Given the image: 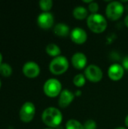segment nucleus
Listing matches in <instances>:
<instances>
[{
	"instance_id": "f257e3e1",
	"label": "nucleus",
	"mask_w": 128,
	"mask_h": 129,
	"mask_svg": "<svg viewBox=\"0 0 128 129\" xmlns=\"http://www.w3.org/2000/svg\"><path fill=\"white\" fill-rule=\"evenodd\" d=\"M41 119L46 125L53 128L60 126L63 120V115L60 110L51 107L44 110Z\"/></svg>"
},
{
	"instance_id": "f03ea898",
	"label": "nucleus",
	"mask_w": 128,
	"mask_h": 129,
	"mask_svg": "<svg viewBox=\"0 0 128 129\" xmlns=\"http://www.w3.org/2000/svg\"><path fill=\"white\" fill-rule=\"evenodd\" d=\"M87 23L89 29L96 33L104 32L107 27V21L106 18L98 13L89 15L87 19Z\"/></svg>"
},
{
	"instance_id": "7ed1b4c3",
	"label": "nucleus",
	"mask_w": 128,
	"mask_h": 129,
	"mask_svg": "<svg viewBox=\"0 0 128 129\" xmlns=\"http://www.w3.org/2000/svg\"><path fill=\"white\" fill-rule=\"evenodd\" d=\"M69 68V61L64 56H58L54 57L50 63V71L55 75L64 73Z\"/></svg>"
},
{
	"instance_id": "20e7f679",
	"label": "nucleus",
	"mask_w": 128,
	"mask_h": 129,
	"mask_svg": "<svg viewBox=\"0 0 128 129\" xmlns=\"http://www.w3.org/2000/svg\"><path fill=\"white\" fill-rule=\"evenodd\" d=\"M124 11V8L121 2L112 1L106 6V14L110 20H116L122 16Z\"/></svg>"
},
{
	"instance_id": "39448f33",
	"label": "nucleus",
	"mask_w": 128,
	"mask_h": 129,
	"mask_svg": "<svg viewBox=\"0 0 128 129\" xmlns=\"http://www.w3.org/2000/svg\"><path fill=\"white\" fill-rule=\"evenodd\" d=\"M61 90V82L54 78L48 79L44 85V92L47 96L50 98H54L60 95Z\"/></svg>"
},
{
	"instance_id": "423d86ee",
	"label": "nucleus",
	"mask_w": 128,
	"mask_h": 129,
	"mask_svg": "<svg viewBox=\"0 0 128 129\" xmlns=\"http://www.w3.org/2000/svg\"><path fill=\"white\" fill-rule=\"evenodd\" d=\"M35 107L32 102H26L20 111V118L24 122H29L34 118Z\"/></svg>"
},
{
	"instance_id": "0eeeda50",
	"label": "nucleus",
	"mask_w": 128,
	"mask_h": 129,
	"mask_svg": "<svg viewBox=\"0 0 128 129\" xmlns=\"http://www.w3.org/2000/svg\"><path fill=\"white\" fill-rule=\"evenodd\" d=\"M85 77L91 82H97L103 78L102 70L95 64H91L88 66L84 71Z\"/></svg>"
},
{
	"instance_id": "6e6552de",
	"label": "nucleus",
	"mask_w": 128,
	"mask_h": 129,
	"mask_svg": "<svg viewBox=\"0 0 128 129\" xmlns=\"http://www.w3.org/2000/svg\"><path fill=\"white\" fill-rule=\"evenodd\" d=\"M54 16L51 13L45 11L41 13L37 19L38 26L42 29H49L54 24Z\"/></svg>"
},
{
	"instance_id": "1a4fd4ad",
	"label": "nucleus",
	"mask_w": 128,
	"mask_h": 129,
	"mask_svg": "<svg viewBox=\"0 0 128 129\" xmlns=\"http://www.w3.org/2000/svg\"><path fill=\"white\" fill-rule=\"evenodd\" d=\"M124 73V67L119 63L112 64L108 70V76L113 81L120 80Z\"/></svg>"
},
{
	"instance_id": "9d476101",
	"label": "nucleus",
	"mask_w": 128,
	"mask_h": 129,
	"mask_svg": "<svg viewBox=\"0 0 128 129\" xmlns=\"http://www.w3.org/2000/svg\"><path fill=\"white\" fill-rule=\"evenodd\" d=\"M70 37L75 43L83 44L86 42L88 35L84 29L81 27H75L71 31Z\"/></svg>"
},
{
	"instance_id": "9b49d317",
	"label": "nucleus",
	"mask_w": 128,
	"mask_h": 129,
	"mask_svg": "<svg viewBox=\"0 0 128 129\" xmlns=\"http://www.w3.org/2000/svg\"><path fill=\"white\" fill-rule=\"evenodd\" d=\"M23 72L26 76L29 78H35L38 76L40 73V68L36 63L29 61L24 64L23 67Z\"/></svg>"
},
{
	"instance_id": "f8f14e48",
	"label": "nucleus",
	"mask_w": 128,
	"mask_h": 129,
	"mask_svg": "<svg viewBox=\"0 0 128 129\" xmlns=\"http://www.w3.org/2000/svg\"><path fill=\"white\" fill-rule=\"evenodd\" d=\"M74 97H75V94L69 90L68 89L63 90L61 93L60 94V97L58 100L59 106L62 108H65L68 107L74 100Z\"/></svg>"
},
{
	"instance_id": "ddd939ff",
	"label": "nucleus",
	"mask_w": 128,
	"mask_h": 129,
	"mask_svg": "<svg viewBox=\"0 0 128 129\" xmlns=\"http://www.w3.org/2000/svg\"><path fill=\"white\" fill-rule=\"evenodd\" d=\"M72 65L78 70L83 69L87 64V57L82 52H76L72 57Z\"/></svg>"
},
{
	"instance_id": "4468645a",
	"label": "nucleus",
	"mask_w": 128,
	"mask_h": 129,
	"mask_svg": "<svg viewBox=\"0 0 128 129\" xmlns=\"http://www.w3.org/2000/svg\"><path fill=\"white\" fill-rule=\"evenodd\" d=\"M69 31H70L69 26L64 23H57L54 28V33L57 36H61V37L67 36L69 33Z\"/></svg>"
},
{
	"instance_id": "2eb2a0df",
	"label": "nucleus",
	"mask_w": 128,
	"mask_h": 129,
	"mask_svg": "<svg viewBox=\"0 0 128 129\" xmlns=\"http://www.w3.org/2000/svg\"><path fill=\"white\" fill-rule=\"evenodd\" d=\"M88 10L81 6V5H79V6H77L75 7L74 9H73V11H72V14H73V16L78 19V20H84L88 16Z\"/></svg>"
},
{
	"instance_id": "dca6fc26",
	"label": "nucleus",
	"mask_w": 128,
	"mask_h": 129,
	"mask_svg": "<svg viewBox=\"0 0 128 129\" xmlns=\"http://www.w3.org/2000/svg\"><path fill=\"white\" fill-rule=\"evenodd\" d=\"M46 52L52 57H58L61 54V50L60 47L54 44V43H50L46 46Z\"/></svg>"
},
{
	"instance_id": "f3484780",
	"label": "nucleus",
	"mask_w": 128,
	"mask_h": 129,
	"mask_svg": "<svg viewBox=\"0 0 128 129\" xmlns=\"http://www.w3.org/2000/svg\"><path fill=\"white\" fill-rule=\"evenodd\" d=\"M66 129H84V125L76 119H69L66 124Z\"/></svg>"
},
{
	"instance_id": "a211bd4d",
	"label": "nucleus",
	"mask_w": 128,
	"mask_h": 129,
	"mask_svg": "<svg viewBox=\"0 0 128 129\" xmlns=\"http://www.w3.org/2000/svg\"><path fill=\"white\" fill-rule=\"evenodd\" d=\"M12 73V69L10 65L8 63H1L0 64V74L3 76L8 77Z\"/></svg>"
},
{
	"instance_id": "6ab92c4d",
	"label": "nucleus",
	"mask_w": 128,
	"mask_h": 129,
	"mask_svg": "<svg viewBox=\"0 0 128 129\" xmlns=\"http://www.w3.org/2000/svg\"><path fill=\"white\" fill-rule=\"evenodd\" d=\"M73 83L77 87H82L85 84V77L83 74L79 73L75 76L73 79Z\"/></svg>"
},
{
	"instance_id": "aec40b11",
	"label": "nucleus",
	"mask_w": 128,
	"mask_h": 129,
	"mask_svg": "<svg viewBox=\"0 0 128 129\" xmlns=\"http://www.w3.org/2000/svg\"><path fill=\"white\" fill-rule=\"evenodd\" d=\"M39 6L41 10L45 11H48L52 8L53 2L51 0H41L39 2Z\"/></svg>"
},
{
	"instance_id": "412c9836",
	"label": "nucleus",
	"mask_w": 128,
	"mask_h": 129,
	"mask_svg": "<svg viewBox=\"0 0 128 129\" xmlns=\"http://www.w3.org/2000/svg\"><path fill=\"white\" fill-rule=\"evenodd\" d=\"M84 129H97V123L93 119L87 120L84 124Z\"/></svg>"
},
{
	"instance_id": "4be33fe9",
	"label": "nucleus",
	"mask_w": 128,
	"mask_h": 129,
	"mask_svg": "<svg viewBox=\"0 0 128 129\" xmlns=\"http://www.w3.org/2000/svg\"><path fill=\"white\" fill-rule=\"evenodd\" d=\"M88 8H89L90 11L92 12V14H96L99 10V5L96 2H92L91 3L89 4Z\"/></svg>"
},
{
	"instance_id": "5701e85b",
	"label": "nucleus",
	"mask_w": 128,
	"mask_h": 129,
	"mask_svg": "<svg viewBox=\"0 0 128 129\" xmlns=\"http://www.w3.org/2000/svg\"><path fill=\"white\" fill-rule=\"evenodd\" d=\"M122 67H124V69H126L128 70V56L125 57L124 59H123V61H122Z\"/></svg>"
},
{
	"instance_id": "b1692460",
	"label": "nucleus",
	"mask_w": 128,
	"mask_h": 129,
	"mask_svg": "<svg viewBox=\"0 0 128 129\" xmlns=\"http://www.w3.org/2000/svg\"><path fill=\"white\" fill-rule=\"evenodd\" d=\"M124 23H125V25L128 27V14L125 17V18H124Z\"/></svg>"
},
{
	"instance_id": "393cba45",
	"label": "nucleus",
	"mask_w": 128,
	"mask_h": 129,
	"mask_svg": "<svg viewBox=\"0 0 128 129\" xmlns=\"http://www.w3.org/2000/svg\"><path fill=\"white\" fill-rule=\"evenodd\" d=\"M125 125H126L127 127H128V115L126 116V118H125Z\"/></svg>"
},
{
	"instance_id": "a878e982",
	"label": "nucleus",
	"mask_w": 128,
	"mask_h": 129,
	"mask_svg": "<svg viewBox=\"0 0 128 129\" xmlns=\"http://www.w3.org/2000/svg\"><path fill=\"white\" fill-rule=\"evenodd\" d=\"M83 2H87V3H89V4H90V3H91L93 1H92V0H83Z\"/></svg>"
},
{
	"instance_id": "bb28decb",
	"label": "nucleus",
	"mask_w": 128,
	"mask_h": 129,
	"mask_svg": "<svg viewBox=\"0 0 128 129\" xmlns=\"http://www.w3.org/2000/svg\"><path fill=\"white\" fill-rule=\"evenodd\" d=\"M81 91H76L75 94V95H81Z\"/></svg>"
},
{
	"instance_id": "cd10ccee",
	"label": "nucleus",
	"mask_w": 128,
	"mask_h": 129,
	"mask_svg": "<svg viewBox=\"0 0 128 129\" xmlns=\"http://www.w3.org/2000/svg\"><path fill=\"white\" fill-rule=\"evenodd\" d=\"M2 60V54H1V53H0V64H1Z\"/></svg>"
},
{
	"instance_id": "c85d7f7f",
	"label": "nucleus",
	"mask_w": 128,
	"mask_h": 129,
	"mask_svg": "<svg viewBox=\"0 0 128 129\" xmlns=\"http://www.w3.org/2000/svg\"><path fill=\"white\" fill-rule=\"evenodd\" d=\"M115 129H127L126 128H124V127H118V128H117Z\"/></svg>"
},
{
	"instance_id": "c756f323",
	"label": "nucleus",
	"mask_w": 128,
	"mask_h": 129,
	"mask_svg": "<svg viewBox=\"0 0 128 129\" xmlns=\"http://www.w3.org/2000/svg\"><path fill=\"white\" fill-rule=\"evenodd\" d=\"M45 129H54V128H45Z\"/></svg>"
},
{
	"instance_id": "7c9ffc66",
	"label": "nucleus",
	"mask_w": 128,
	"mask_h": 129,
	"mask_svg": "<svg viewBox=\"0 0 128 129\" xmlns=\"http://www.w3.org/2000/svg\"><path fill=\"white\" fill-rule=\"evenodd\" d=\"M0 87H1V81H0Z\"/></svg>"
}]
</instances>
